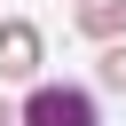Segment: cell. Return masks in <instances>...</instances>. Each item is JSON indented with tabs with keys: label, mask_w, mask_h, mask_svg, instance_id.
Segmentation results:
<instances>
[{
	"label": "cell",
	"mask_w": 126,
	"mask_h": 126,
	"mask_svg": "<svg viewBox=\"0 0 126 126\" xmlns=\"http://www.w3.org/2000/svg\"><path fill=\"white\" fill-rule=\"evenodd\" d=\"M16 118H24V126H102L94 94L71 87V79H32L24 102H16Z\"/></svg>",
	"instance_id": "1"
},
{
	"label": "cell",
	"mask_w": 126,
	"mask_h": 126,
	"mask_svg": "<svg viewBox=\"0 0 126 126\" xmlns=\"http://www.w3.org/2000/svg\"><path fill=\"white\" fill-rule=\"evenodd\" d=\"M39 63H47L39 24H32V16H8V24H0V79H8V87H32Z\"/></svg>",
	"instance_id": "2"
},
{
	"label": "cell",
	"mask_w": 126,
	"mask_h": 126,
	"mask_svg": "<svg viewBox=\"0 0 126 126\" xmlns=\"http://www.w3.org/2000/svg\"><path fill=\"white\" fill-rule=\"evenodd\" d=\"M71 24H79L94 47H102V39H126V0H79V8H71Z\"/></svg>",
	"instance_id": "3"
},
{
	"label": "cell",
	"mask_w": 126,
	"mask_h": 126,
	"mask_svg": "<svg viewBox=\"0 0 126 126\" xmlns=\"http://www.w3.org/2000/svg\"><path fill=\"white\" fill-rule=\"evenodd\" d=\"M94 79H102L110 94H126V39H102V63H94Z\"/></svg>",
	"instance_id": "4"
},
{
	"label": "cell",
	"mask_w": 126,
	"mask_h": 126,
	"mask_svg": "<svg viewBox=\"0 0 126 126\" xmlns=\"http://www.w3.org/2000/svg\"><path fill=\"white\" fill-rule=\"evenodd\" d=\"M0 126H24V118H16V102H0Z\"/></svg>",
	"instance_id": "5"
}]
</instances>
